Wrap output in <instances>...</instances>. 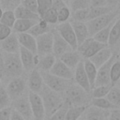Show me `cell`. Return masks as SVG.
<instances>
[{"instance_id":"cell-22","label":"cell","mask_w":120,"mask_h":120,"mask_svg":"<svg viewBox=\"0 0 120 120\" xmlns=\"http://www.w3.org/2000/svg\"><path fill=\"white\" fill-rule=\"evenodd\" d=\"M110 111L88 105L84 111L85 120H106Z\"/></svg>"},{"instance_id":"cell-42","label":"cell","mask_w":120,"mask_h":120,"mask_svg":"<svg viewBox=\"0 0 120 120\" xmlns=\"http://www.w3.org/2000/svg\"><path fill=\"white\" fill-rule=\"evenodd\" d=\"M71 11H75L78 9L89 8H90V0H69L68 5Z\"/></svg>"},{"instance_id":"cell-7","label":"cell","mask_w":120,"mask_h":120,"mask_svg":"<svg viewBox=\"0 0 120 120\" xmlns=\"http://www.w3.org/2000/svg\"><path fill=\"white\" fill-rule=\"evenodd\" d=\"M107 46L108 45L95 40L93 38V37H89L88 38H86L82 43H81L78 46L77 51L81 53V55L82 56L83 59H89L94 54H96L98 52H99L101 49H103Z\"/></svg>"},{"instance_id":"cell-4","label":"cell","mask_w":120,"mask_h":120,"mask_svg":"<svg viewBox=\"0 0 120 120\" xmlns=\"http://www.w3.org/2000/svg\"><path fill=\"white\" fill-rule=\"evenodd\" d=\"M119 17H120V8H117L114 10H112V12H110V13H108L106 15H103V16L89 20L88 22H86L88 32H89V36L93 37L96 33H98L101 29H103L106 26H108L111 23H112Z\"/></svg>"},{"instance_id":"cell-47","label":"cell","mask_w":120,"mask_h":120,"mask_svg":"<svg viewBox=\"0 0 120 120\" xmlns=\"http://www.w3.org/2000/svg\"><path fill=\"white\" fill-rule=\"evenodd\" d=\"M12 28L3 24L0 22V41L4 40L5 38H7L8 36H10V34L12 33Z\"/></svg>"},{"instance_id":"cell-8","label":"cell","mask_w":120,"mask_h":120,"mask_svg":"<svg viewBox=\"0 0 120 120\" xmlns=\"http://www.w3.org/2000/svg\"><path fill=\"white\" fill-rule=\"evenodd\" d=\"M10 106H11L12 110L19 112L23 117L24 120H34L29 98H28V93L12 100Z\"/></svg>"},{"instance_id":"cell-25","label":"cell","mask_w":120,"mask_h":120,"mask_svg":"<svg viewBox=\"0 0 120 120\" xmlns=\"http://www.w3.org/2000/svg\"><path fill=\"white\" fill-rule=\"evenodd\" d=\"M55 61L56 58L52 53L38 56V61L36 66V68L40 72H49Z\"/></svg>"},{"instance_id":"cell-44","label":"cell","mask_w":120,"mask_h":120,"mask_svg":"<svg viewBox=\"0 0 120 120\" xmlns=\"http://www.w3.org/2000/svg\"><path fill=\"white\" fill-rule=\"evenodd\" d=\"M22 4V0H0V7L3 10H15Z\"/></svg>"},{"instance_id":"cell-30","label":"cell","mask_w":120,"mask_h":120,"mask_svg":"<svg viewBox=\"0 0 120 120\" xmlns=\"http://www.w3.org/2000/svg\"><path fill=\"white\" fill-rule=\"evenodd\" d=\"M89 105L98 107V108L102 109V110H107V111L116 109L114 107V105L112 102H110L107 98H92Z\"/></svg>"},{"instance_id":"cell-38","label":"cell","mask_w":120,"mask_h":120,"mask_svg":"<svg viewBox=\"0 0 120 120\" xmlns=\"http://www.w3.org/2000/svg\"><path fill=\"white\" fill-rule=\"evenodd\" d=\"M11 99L8 94L6 85L2 82H0V110L7 108V107H10L11 105Z\"/></svg>"},{"instance_id":"cell-26","label":"cell","mask_w":120,"mask_h":120,"mask_svg":"<svg viewBox=\"0 0 120 120\" xmlns=\"http://www.w3.org/2000/svg\"><path fill=\"white\" fill-rule=\"evenodd\" d=\"M38 21L35 20H24V19H17L13 27L12 31L16 34L19 33H27Z\"/></svg>"},{"instance_id":"cell-3","label":"cell","mask_w":120,"mask_h":120,"mask_svg":"<svg viewBox=\"0 0 120 120\" xmlns=\"http://www.w3.org/2000/svg\"><path fill=\"white\" fill-rule=\"evenodd\" d=\"M39 95H40L43 104H44L46 118H48L52 113H54L65 102L63 94L57 93V92L50 89L46 85H44V87L41 90V92L39 93Z\"/></svg>"},{"instance_id":"cell-43","label":"cell","mask_w":120,"mask_h":120,"mask_svg":"<svg viewBox=\"0 0 120 120\" xmlns=\"http://www.w3.org/2000/svg\"><path fill=\"white\" fill-rule=\"evenodd\" d=\"M71 16V10L69 8L68 6H66L62 8H60L59 10H57V20H58V23L61 22H68Z\"/></svg>"},{"instance_id":"cell-31","label":"cell","mask_w":120,"mask_h":120,"mask_svg":"<svg viewBox=\"0 0 120 120\" xmlns=\"http://www.w3.org/2000/svg\"><path fill=\"white\" fill-rule=\"evenodd\" d=\"M115 8L106 5V6H102V7H94V8H89V20L106 15L110 12H112V10H114ZM88 20V21H89ZM87 21V22H88Z\"/></svg>"},{"instance_id":"cell-24","label":"cell","mask_w":120,"mask_h":120,"mask_svg":"<svg viewBox=\"0 0 120 120\" xmlns=\"http://www.w3.org/2000/svg\"><path fill=\"white\" fill-rule=\"evenodd\" d=\"M113 52L107 46L103 49H101L99 52H98L96 54H94L91 58H89V60L98 68H100L102 65H104L112 56Z\"/></svg>"},{"instance_id":"cell-33","label":"cell","mask_w":120,"mask_h":120,"mask_svg":"<svg viewBox=\"0 0 120 120\" xmlns=\"http://www.w3.org/2000/svg\"><path fill=\"white\" fill-rule=\"evenodd\" d=\"M110 77H111V84H112V86H114L117 83V82L120 78V59H119V55L112 65L111 71H110Z\"/></svg>"},{"instance_id":"cell-58","label":"cell","mask_w":120,"mask_h":120,"mask_svg":"<svg viewBox=\"0 0 120 120\" xmlns=\"http://www.w3.org/2000/svg\"><path fill=\"white\" fill-rule=\"evenodd\" d=\"M118 55H119V59H120V51H119V53H118Z\"/></svg>"},{"instance_id":"cell-40","label":"cell","mask_w":120,"mask_h":120,"mask_svg":"<svg viewBox=\"0 0 120 120\" xmlns=\"http://www.w3.org/2000/svg\"><path fill=\"white\" fill-rule=\"evenodd\" d=\"M69 106L70 105L68 104V102L65 100V102L63 103V105L54 113H52L51 116H49L45 120H65V116H66L67 111H68V109Z\"/></svg>"},{"instance_id":"cell-32","label":"cell","mask_w":120,"mask_h":120,"mask_svg":"<svg viewBox=\"0 0 120 120\" xmlns=\"http://www.w3.org/2000/svg\"><path fill=\"white\" fill-rule=\"evenodd\" d=\"M86 107L81 106V107H77V106H69L66 116H65V120H78L84 112Z\"/></svg>"},{"instance_id":"cell-39","label":"cell","mask_w":120,"mask_h":120,"mask_svg":"<svg viewBox=\"0 0 120 120\" xmlns=\"http://www.w3.org/2000/svg\"><path fill=\"white\" fill-rule=\"evenodd\" d=\"M69 20L86 22L89 20V8H83V9H78L75 11H71V16Z\"/></svg>"},{"instance_id":"cell-16","label":"cell","mask_w":120,"mask_h":120,"mask_svg":"<svg viewBox=\"0 0 120 120\" xmlns=\"http://www.w3.org/2000/svg\"><path fill=\"white\" fill-rule=\"evenodd\" d=\"M73 82L76 84H78L79 86H81L82 89H84L86 92H90L91 89H92L91 85H90V82H89V80H88L87 75H86L85 70H84L83 60L81 61L74 69Z\"/></svg>"},{"instance_id":"cell-55","label":"cell","mask_w":120,"mask_h":120,"mask_svg":"<svg viewBox=\"0 0 120 120\" xmlns=\"http://www.w3.org/2000/svg\"><path fill=\"white\" fill-rule=\"evenodd\" d=\"M83 113H84V112H83ZM78 120H85V117H84V114H82V116H81V117H80V118H79Z\"/></svg>"},{"instance_id":"cell-10","label":"cell","mask_w":120,"mask_h":120,"mask_svg":"<svg viewBox=\"0 0 120 120\" xmlns=\"http://www.w3.org/2000/svg\"><path fill=\"white\" fill-rule=\"evenodd\" d=\"M118 57V53L113 52L112 56L100 68H98V74H97V79L95 82V86H99V85H108L111 84V77H110V71L112 63L114 60ZM112 85V84H111ZM94 86V87H95Z\"/></svg>"},{"instance_id":"cell-48","label":"cell","mask_w":120,"mask_h":120,"mask_svg":"<svg viewBox=\"0 0 120 120\" xmlns=\"http://www.w3.org/2000/svg\"><path fill=\"white\" fill-rule=\"evenodd\" d=\"M11 112H12L11 106L0 110V120H10Z\"/></svg>"},{"instance_id":"cell-49","label":"cell","mask_w":120,"mask_h":120,"mask_svg":"<svg viewBox=\"0 0 120 120\" xmlns=\"http://www.w3.org/2000/svg\"><path fill=\"white\" fill-rule=\"evenodd\" d=\"M107 120H120V109H113L109 112Z\"/></svg>"},{"instance_id":"cell-19","label":"cell","mask_w":120,"mask_h":120,"mask_svg":"<svg viewBox=\"0 0 120 120\" xmlns=\"http://www.w3.org/2000/svg\"><path fill=\"white\" fill-rule=\"evenodd\" d=\"M20 48L21 46L18 40V36L14 32H12L10 36H8L7 38L0 41V49L4 52L16 53V52H19Z\"/></svg>"},{"instance_id":"cell-34","label":"cell","mask_w":120,"mask_h":120,"mask_svg":"<svg viewBox=\"0 0 120 120\" xmlns=\"http://www.w3.org/2000/svg\"><path fill=\"white\" fill-rule=\"evenodd\" d=\"M115 22V21H114ZM114 22L112 23H111L110 25L106 26L105 28L101 29L100 31H98V33H96L94 36H93V38L100 43H103V44H106L108 45V39H109V35H110V32H111V29L112 27V24L114 23Z\"/></svg>"},{"instance_id":"cell-18","label":"cell","mask_w":120,"mask_h":120,"mask_svg":"<svg viewBox=\"0 0 120 120\" xmlns=\"http://www.w3.org/2000/svg\"><path fill=\"white\" fill-rule=\"evenodd\" d=\"M52 75H55L57 77L66 79V80H73L74 70L69 68L66 64H64L61 60L56 59L55 63L53 64L52 68L49 71Z\"/></svg>"},{"instance_id":"cell-23","label":"cell","mask_w":120,"mask_h":120,"mask_svg":"<svg viewBox=\"0 0 120 120\" xmlns=\"http://www.w3.org/2000/svg\"><path fill=\"white\" fill-rule=\"evenodd\" d=\"M20 46L37 54V41L36 38L29 33H19L17 34Z\"/></svg>"},{"instance_id":"cell-41","label":"cell","mask_w":120,"mask_h":120,"mask_svg":"<svg viewBox=\"0 0 120 120\" xmlns=\"http://www.w3.org/2000/svg\"><path fill=\"white\" fill-rule=\"evenodd\" d=\"M16 17H15V14H14V11L13 10H5L3 15H2V18L0 20V22L12 28L15 22H16Z\"/></svg>"},{"instance_id":"cell-12","label":"cell","mask_w":120,"mask_h":120,"mask_svg":"<svg viewBox=\"0 0 120 120\" xmlns=\"http://www.w3.org/2000/svg\"><path fill=\"white\" fill-rule=\"evenodd\" d=\"M37 41V54L38 56L52 53L53 36L52 30L36 38Z\"/></svg>"},{"instance_id":"cell-46","label":"cell","mask_w":120,"mask_h":120,"mask_svg":"<svg viewBox=\"0 0 120 120\" xmlns=\"http://www.w3.org/2000/svg\"><path fill=\"white\" fill-rule=\"evenodd\" d=\"M21 5L22 7H24L25 8H27L28 10L32 11V12H35V13L38 12V8L37 0H22V4Z\"/></svg>"},{"instance_id":"cell-17","label":"cell","mask_w":120,"mask_h":120,"mask_svg":"<svg viewBox=\"0 0 120 120\" xmlns=\"http://www.w3.org/2000/svg\"><path fill=\"white\" fill-rule=\"evenodd\" d=\"M108 47L112 51V52L119 53V51H120V17L117 18L114 23L112 24V27L109 35Z\"/></svg>"},{"instance_id":"cell-9","label":"cell","mask_w":120,"mask_h":120,"mask_svg":"<svg viewBox=\"0 0 120 120\" xmlns=\"http://www.w3.org/2000/svg\"><path fill=\"white\" fill-rule=\"evenodd\" d=\"M28 98L34 120H45L46 119L45 108L40 95L28 91Z\"/></svg>"},{"instance_id":"cell-5","label":"cell","mask_w":120,"mask_h":120,"mask_svg":"<svg viewBox=\"0 0 120 120\" xmlns=\"http://www.w3.org/2000/svg\"><path fill=\"white\" fill-rule=\"evenodd\" d=\"M6 88L11 100H14L28 93L29 90L27 87V74L10 80L6 84Z\"/></svg>"},{"instance_id":"cell-1","label":"cell","mask_w":120,"mask_h":120,"mask_svg":"<svg viewBox=\"0 0 120 120\" xmlns=\"http://www.w3.org/2000/svg\"><path fill=\"white\" fill-rule=\"evenodd\" d=\"M4 74L1 82L5 85L12 79L22 76L26 74L22 68L20 54L19 52L16 53H8L4 52Z\"/></svg>"},{"instance_id":"cell-6","label":"cell","mask_w":120,"mask_h":120,"mask_svg":"<svg viewBox=\"0 0 120 120\" xmlns=\"http://www.w3.org/2000/svg\"><path fill=\"white\" fill-rule=\"evenodd\" d=\"M41 75L44 81V84L50 89L60 94H64L68 87L73 82V80H66L52 75L50 72H41Z\"/></svg>"},{"instance_id":"cell-52","label":"cell","mask_w":120,"mask_h":120,"mask_svg":"<svg viewBox=\"0 0 120 120\" xmlns=\"http://www.w3.org/2000/svg\"><path fill=\"white\" fill-rule=\"evenodd\" d=\"M3 74H4V54H3V51L0 49V82L3 78Z\"/></svg>"},{"instance_id":"cell-14","label":"cell","mask_w":120,"mask_h":120,"mask_svg":"<svg viewBox=\"0 0 120 120\" xmlns=\"http://www.w3.org/2000/svg\"><path fill=\"white\" fill-rule=\"evenodd\" d=\"M44 81L41 72L37 68H34L27 74V87L30 92L39 94L44 87Z\"/></svg>"},{"instance_id":"cell-21","label":"cell","mask_w":120,"mask_h":120,"mask_svg":"<svg viewBox=\"0 0 120 120\" xmlns=\"http://www.w3.org/2000/svg\"><path fill=\"white\" fill-rule=\"evenodd\" d=\"M59 60H61L64 64H66L69 68L74 70L75 68L78 66V64L83 60V58L77 50H71L61 55Z\"/></svg>"},{"instance_id":"cell-37","label":"cell","mask_w":120,"mask_h":120,"mask_svg":"<svg viewBox=\"0 0 120 120\" xmlns=\"http://www.w3.org/2000/svg\"><path fill=\"white\" fill-rule=\"evenodd\" d=\"M111 88H112V85H111V84L95 86V87L92 88L91 91H90L91 97H92V98H106L107 95L109 94Z\"/></svg>"},{"instance_id":"cell-20","label":"cell","mask_w":120,"mask_h":120,"mask_svg":"<svg viewBox=\"0 0 120 120\" xmlns=\"http://www.w3.org/2000/svg\"><path fill=\"white\" fill-rule=\"evenodd\" d=\"M69 22L73 28V31L77 38L78 46H79L81 43H82L86 38L90 37L87 24L86 22H77V21H71V20H69Z\"/></svg>"},{"instance_id":"cell-13","label":"cell","mask_w":120,"mask_h":120,"mask_svg":"<svg viewBox=\"0 0 120 120\" xmlns=\"http://www.w3.org/2000/svg\"><path fill=\"white\" fill-rule=\"evenodd\" d=\"M19 54H20V59H21L22 68H23L24 72L26 74H28L34 68H36V66H37L38 61V54H35L32 52H30V51H28L22 47L20 48Z\"/></svg>"},{"instance_id":"cell-56","label":"cell","mask_w":120,"mask_h":120,"mask_svg":"<svg viewBox=\"0 0 120 120\" xmlns=\"http://www.w3.org/2000/svg\"><path fill=\"white\" fill-rule=\"evenodd\" d=\"M115 85L118 86V87H120V78H119V80H118V82H117V83H116Z\"/></svg>"},{"instance_id":"cell-28","label":"cell","mask_w":120,"mask_h":120,"mask_svg":"<svg viewBox=\"0 0 120 120\" xmlns=\"http://www.w3.org/2000/svg\"><path fill=\"white\" fill-rule=\"evenodd\" d=\"M83 67H84V70L87 75V78L89 80L91 88H94L96 79H97V74H98V68L89 59H83Z\"/></svg>"},{"instance_id":"cell-11","label":"cell","mask_w":120,"mask_h":120,"mask_svg":"<svg viewBox=\"0 0 120 120\" xmlns=\"http://www.w3.org/2000/svg\"><path fill=\"white\" fill-rule=\"evenodd\" d=\"M54 28L58 32V34L68 43V45L71 47L72 50H77V48H78L77 38H76L75 33L73 31V28H72L69 21L61 22V23H57L54 26Z\"/></svg>"},{"instance_id":"cell-53","label":"cell","mask_w":120,"mask_h":120,"mask_svg":"<svg viewBox=\"0 0 120 120\" xmlns=\"http://www.w3.org/2000/svg\"><path fill=\"white\" fill-rule=\"evenodd\" d=\"M106 4L113 8H120V0H105Z\"/></svg>"},{"instance_id":"cell-51","label":"cell","mask_w":120,"mask_h":120,"mask_svg":"<svg viewBox=\"0 0 120 120\" xmlns=\"http://www.w3.org/2000/svg\"><path fill=\"white\" fill-rule=\"evenodd\" d=\"M106 1L105 0H90V8L94 7H102L106 6Z\"/></svg>"},{"instance_id":"cell-54","label":"cell","mask_w":120,"mask_h":120,"mask_svg":"<svg viewBox=\"0 0 120 120\" xmlns=\"http://www.w3.org/2000/svg\"><path fill=\"white\" fill-rule=\"evenodd\" d=\"M3 13H4V10H3V8L0 7V20H1V18H2V15H3Z\"/></svg>"},{"instance_id":"cell-50","label":"cell","mask_w":120,"mask_h":120,"mask_svg":"<svg viewBox=\"0 0 120 120\" xmlns=\"http://www.w3.org/2000/svg\"><path fill=\"white\" fill-rule=\"evenodd\" d=\"M68 6L64 0H52V8L55 10H59L60 8Z\"/></svg>"},{"instance_id":"cell-45","label":"cell","mask_w":120,"mask_h":120,"mask_svg":"<svg viewBox=\"0 0 120 120\" xmlns=\"http://www.w3.org/2000/svg\"><path fill=\"white\" fill-rule=\"evenodd\" d=\"M38 8V15L41 17L45 11L52 8V0H37Z\"/></svg>"},{"instance_id":"cell-36","label":"cell","mask_w":120,"mask_h":120,"mask_svg":"<svg viewBox=\"0 0 120 120\" xmlns=\"http://www.w3.org/2000/svg\"><path fill=\"white\" fill-rule=\"evenodd\" d=\"M40 20L46 22L47 23L51 24V25H56L58 23V20H57V10H55L54 8H49L47 11L44 12V14L40 17Z\"/></svg>"},{"instance_id":"cell-35","label":"cell","mask_w":120,"mask_h":120,"mask_svg":"<svg viewBox=\"0 0 120 120\" xmlns=\"http://www.w3.org/2000/svg\"><path fill=\"white\" fill-rule=\"evenodd\" d=\"M110 102H112L116 109H120V87L114 85L112 86L109 94L106 97Z\"/></svg>"},{"instance_id":"cell-29","label":"cell","mask_w":120,"mask_h":120,"mask_svg":"<svg viewBox=\"0 0 120 120\" xmlns=\"http://www.w3.org/2000/svg\"><path fill=\"white\" fill-rule=\"evenodd\" d=\"M14 14L16 19H24V20H35V21H39L40 17L38 13L32 12L30 10H28L27 8H25L24 7H22V5H20L15 10H14Z\"/></svg>"},{"instance_id":"cell-15","label":"cell","mask_w":120,"mask_h":120,"mask_svg":"<svg viewBox=\"0 0 120 120\" xmlns=\"http://www.w3.org/2000/svg\"><path fill=\"white\" fill-rule=\"evenodd\" d=\"M52 36H53V44H52V54L55 56L56 59H59L61 55L65 52L71 51V47L68 43L58 34V32L53 27L52 29Z\"/></svg>"},{"instance_id":"cell-59","label":"cell","mask_w":120,"mask_h":120,"mask_svg":"<svg viewBox=\"0 0 120 120\" xmlns=\"http://www.w3.org/2000/svg\"><path fill=\"white\" fill-rule=\"evenodd\" d=\"M106 120H107V119H106Z\"/></svg>"},{"instance_id":"cell-27","label":"cell","mask_w":120,"mask_h":120,"mask_svg":"<svg viewBox=\"0 0 120 120\" xmlns=\"http://www.w3.org/2000/svg\"><path fill=\"white\" fill-rule=\"evenodd\" d=\"M55 26V25H54ZM53 25H51L49 23H47L46 22L42 21V20H39L27 33H29L30 35H32L33 37L37 38L38 36H41L45 33H48L50 31H52L54 27Z\"/></svg>"},{"instance_id":"cell-2","label":"cell","mask_w":120,"mask_h":120,"mask_svg":"<svg viewBox=\"0 0 120 120\" xmlns=\"http://www.w3.org/2000/svg\"><path fill=\"white\" fill-rule=\"evenodd\" d=\"M63 96L65 100L68 101L70 106L77 107H87L92 98L90 92H86L74 82L68 87V89L64 92Z\"/></svg>"},{"instance_id":"cell-57","label":"cell","mask_w":120,"mask_h":120,"mask_svg":"<svg viewBox=\"0 0 120 120\" xmlns=\"http://www.w3.org/2000/svg\"><path fill=\"white\" fill-rule=\"evenodd\" d=\"M65 1V3L67 4V5H68V3H69V0H64Z\"/></svg>"}]
</instances>
